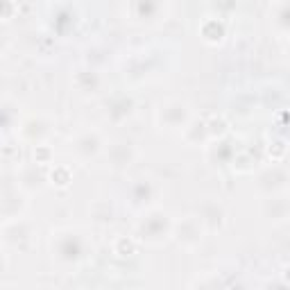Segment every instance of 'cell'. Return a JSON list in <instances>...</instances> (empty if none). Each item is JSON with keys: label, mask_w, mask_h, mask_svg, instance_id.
I'll use <instances>...</instances> for the list:
<instances>
[{"label": "cell", "mask_w": 290, "mask_h": 290, "mask_svg": "<svg viewBox=\"0 0 290 290\" xmlns=\"http://www.w3.org/2000/svg\"><path fill=\"white\" fill-rule=\"evenodd\" d=\"M113 250H116V254H120V256H132L134 252H136V243H134V240H127V238H118L116 245H113Z\"/></svg>", "instance_id": "6da1fadb"}, {"label": "cell", "mask_w": 290, "mask_h": 290, "mask_svg": "<svg viewBox=\"0 0 290 290\" xmlns=\"http://www.w3.org/2000/svg\"><path fill=\"white\" fill-rule=\"evenodd\" d=\"M53 181L59 186H66L68 181H71V172H68V168H64V165H59V168H54L53 170Z\"/></svg>", "instance_id": "7a4b0ae2"}, {"label": "cell", "mask_w": 290, "mask_h": 290, "mask_svg": "<svg viewBox=\"0 0 290 290\" xmlns=\"http://www.w3.org/2000/svg\"><path fill=\"white\" fill-rule=\"evenodd\" d=\"M284 152H286L284 143H274V152H270V157H274V159H281V157H284Z\"/></svg>", "instance_id": "3957f363"}]
</instances>
